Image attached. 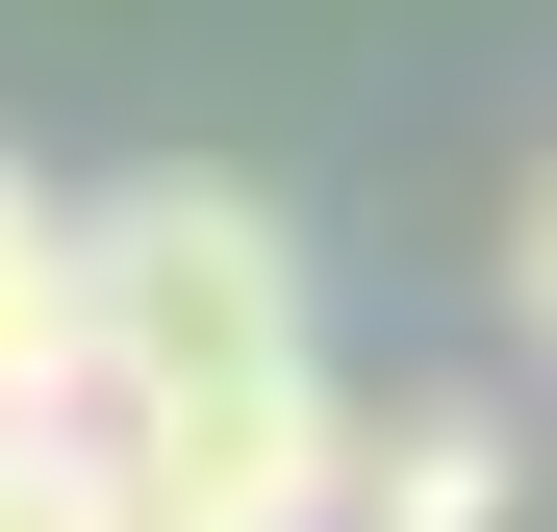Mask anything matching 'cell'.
Here are the masks:
<instances>
[{"label": "cell", "instance_id": "8992f818", "mask_svg": "<svg viewBox=\"0 0 557 532\" xmlns=\"http://www.w3.org/2000/svg\"><path fill=\"white\" fill-rule=\"evenodd\" d=\"M152 532H177V507H152Z\"/></svg>", "mask_w": 557, "mask_h": 532}, {"label": "cell", "instance_id": "277c9868", "mask_svg": "<svg viewBox=\"0 0 557 532\" xmlns=\"http://www.w3.org/2000/svg\"><path fill=\"white\" fill-rule=\"evenodd\" d=\"M0 532H152V482H127V431H102V406L0 431Z\"/></svg>", "mask_w": 557, "mask_h": 532}, {"label": "cell", "instance_id": "5b68a950", "mask_svg": "<svg viewBox=\"0 0 557 532\" xmlns=\"http://www.w3.org/2000/svg\"><path fill=\"white\" fill-rule=\"evenodd\" d=\"M507 305H532V355H557V177H532V228H507Z\"/></svg>", "mask_w": 557, "mask_h": 532}, {"label": "cell", "instance_id": "3957f363", "mask_svg": "<svg viewBox=\"0 0 557 532\" xmlns=\"http://www.w3.org/2000/svg\"><path fill=\"white\" fill-rule=\"evenodd\" d=\"M330 532H507V406H355Z\"/></svg>", "mask_w": 557, "mask_h": 532}, {"label": "cell", "instance_id": "6da1fadb", "mask_svg": "<svg viewBox=\"0 0 557 532\" xmlns=\"http://www.w3.org/2000/svg\"><path fill=\"white\" fill-rule=\"evenodd\" d=\"M102 431L177 532H330L355 406L305 330V228L253 177H102Z\"/></svg>", "mask_w": 557, "mask_h": 532}, {"label": "cell", "instance_id": "7a4b0ae2", "mask_svg": "<svg viewBox=\"0 0 557 532\" xmlns=\"http://www.w3.org/2000/svg\"><path fill=\"white\" fill-rule=\"evenodd\" d=\"M102 406V203H51L26 152H0V431Z\"/></svg>", "mask_w": 557, "mask_h": 532}]
</instances>
